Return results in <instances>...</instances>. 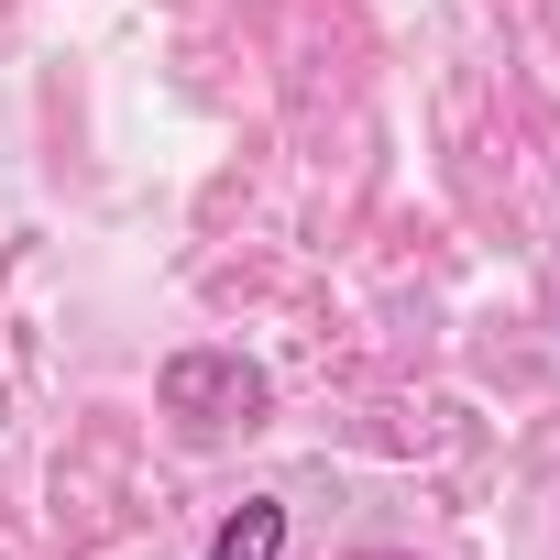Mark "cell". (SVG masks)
I'll list each match as a JSON object with an SVG mask.
<instances>
[{"label":"cell","mask_w":560,"mask_h":560,"mask_svg":"<svg viewBox=\"0 0 560 560\" xmlns=\"http://www.w3.org/2000/svg\"><path fill=\"white\" fill-rule=\"evenodd\" d=\"M154 407H165L187 440H220V429H253V418L275 407V385H264V363H242V352H165Z\"/></svg>","instance_id":"1"},{"label":"cell","mask_w":560,"mask_h":560,"mask_svg":"<svg viewBox=\"0 0 560 560\" xmlns=\"http://www.w3.org/2000/svg\"><path fill=\"white\" fill-rule=\"evenodd\" d=\"M209 560H287V505H275V494H242V505L209 527Z\"/></svg>","instance_id":"2"}]
</instances>
